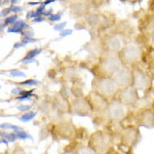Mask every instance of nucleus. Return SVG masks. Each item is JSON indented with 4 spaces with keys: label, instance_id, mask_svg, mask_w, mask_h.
Segmentation results:
<instances>
[{
    "label": "nucleus",
    "instance_id": "dca6fc26",
    "mask_svg": "<svg viewBox=\"0 0 154 154\" xmlns=\"http://www.w3.org/2000/svg\"><path fill=\"white\" fill-rule=\"evenodd\" d=\"M53 107L59 112H65V111H70V102L67 99L63 98L61 95L56 96L53 102Z\"/></svg>",
    "mask_w": 154,
    "mask_h": 154
},
{
    "label": "nucleus",
    "instance_id": "7c9ffc66",
    "mask_svg": "<svg viewBox=\"0 0 154 154\" xmlns=\"http://www.w3.org/2000/svg\"><path fill=\"white\" fill-rule=\"evenodd\" d=\"M119 1L123 2V3H130V4H136L138 2H141L142 0H119Z\"/></svg>",
    "mask_w": 154,
    "mask_h": 154
},
{
    "label": "nucleus",
    "instance_id": "1a4fd4ad",
    "mask_svg": "<svg viewBox=\"0 0 154 154\" xmlns=\"http://www.w3.org/2000/svg\"><path fill=\"white\" fill-rule=\"evenodd\" d=\"M116 95L118 100L125 106H135L140 100L139 91L131 85L122 89H118Z\"/></svg>",
    "mask_w": 154,
    "mask_h": 154
},
{
    "label": "nucleus",
    "instance_id": "412c9836",
    "mask_svg": "<svg viewBox=\"0 0 154 154\" xmlns=\"http://www.w3.org/2000/svg\"><path fill=\"white\" fill-rule=\"evenodd\" d=\"M88 1L91 4V8H100L105 4L109 3L110 0H88Z\"/></svg>",
    "mask_w": 154,
    "mask_h": 154
},
{
    "label": "nucleus",
    "instance_id": "a211bd4d",
    "mask_svg": "<svg viewBox=\"0 0 154 154\" xmlns=\"http://www.w3.org/2000/svg\"><path fill=\"white\" fill-rule=\"evenodd\" d=\"M30 28L29 25L26 23L25 21H21V20H18L14 25L7 27V32L8 33H20L25 31V30H28Z\"/></svg>",
    "mask_w": 154,
    "mask_h": 154
},
{
    "label": "nucleus",
    "instance_id": "f3484780",
    "mask_svg": "<svg viewBox=\"0 0 154 154\" xmlns=\"http://www.w3.org/2000/svg\"><path fill=\"white\" fill-rule=\"evenodd\" d=\"M137 131H138L134 128H130L125 131V133L123 134L122 137V141L125 142V144L131 146L136 142L137 139H138V133Z\"/></svg>",
    "mask_w": 154,
    "mask_h": 154
},
{
    "label": "nucleus",
    "instance_id": "c756f323",
    "mask_svg": "<svg viewBox=\"0 0 154 154\" xmlns=\"http://www.w3.org/2000/svg\"><path fill=\"white\" fill-rule=\"evenodd\" d=\"M36 41H37V39L35 38H24V37H22V40H21V42L24 45H26V44H28V43H31V42H36Z\"/></svg>",
    "mask_w": 154,
    "mask_h": 154
},
{
    "label": "nucleus",
    "instance_id": "bb28decb",
    "mask_svg": "<svg viewBox=\"0 0 154 154\" xmlns=\"http://www.w3.org/2000/svg\"><path fill=\"white\" fill-rule=\"evenodd\" d=\"M23 7H21V6H18V5H11V14H18L19 12H21V11H23Z\"/></svg>",
    "mask_w": 154,
    "mask_h": 154
},
{
    "label": "nucleus",
    "instance_id": "393cba45",
    "mask_svg": "<svg viewBox=\"0 0 154 154\" xmlns=\"http://www.w3.org/2000/svg\"><path fill=\"white\" fill-rule=\"evenodd\" d=\"M21 34L24 38H34V31H32V30H25Z\"/></svg>",
    "mask_w": 154,
    "mask_h": 154
},
{
    "label": "nucleus",
    "instance_id": "5701e85b",
    "mask_svg": "<svg viewBox=\"0 0 154 154\" xmlns=\"http://www.w3.org/2000/svg\"><path fill=\"white\" fill-rule=\"evenodd\" d=\"M76 30H86L88 29V25H86V23L84 22V20L82 21H78L77 23L75 24V27H74Z\"/></svg>",
    "mask_w": 154,
    "mask_h": 154
},
{
    "label": "nucleus",
    "instance_id": "f704fd0d",
    "mask_svg": "<svg viewBox=\"0 0 154 154\" xmlns=\"http://www.w3.org/2000/svg\"><path fill=\"white\" fill-rule=\"evenodd\" d=\"M37 83V81L35 80H27V81H23V82H21L20 84H22V85H31V84H36Z\"/></svg>",
    "mask_w": 154,
    "mask_h": 154
},
{
    "label": "nucleus",
    "instance_id": "f257e3e1",
    "mask_svg": "<svg viewBox=\"0 0 154 154\" xmlns=\"http://www.w3.org/2000/svg\"><path fill=\"white\" fill-rule=\"evenodd\" d=\"M122 66L118 54H103L100 56L99 61L93 66L91 71L96 76H109L112 77L116 71Z\"/></svg>",
    "mask_w": 154,
    "mask_h": 154
},
{
    "label": "nucleus",
    "instance_id": "2f4dec72",
    "mask_svg": "<svg viewBox=\"0 0 154 154\" xmlns=\"http://www.w3.org/2000/svg\"><path fill=\"white\" fill-rule=\"evenodd\" d=\"M11 73H14V74H11L12 76H25V74L23 73V72L19 71V70H11Z\"/></svg>",
    "mask_w": 154,
    "mask_h": 154
},
{
    "label": "nucleus",
    "instance_id": "4be33fe9",
    "mask_svg": "<svg viewBox=\"0 0 154 154\" xmlns=\"http://www.w3.org/2000/svg\"><path fill=\"white\" fill-rule=\"evenodd\" d=\"M64 12L63 11H59L57 14H53L48 18V21L51 22V23H58V22L61 21L62 19V16H63Z\"/></svg>",
    "mask_w": 154,
    "mask_h": 154
},
{
    "label": "nucleus",
    "instance_id": "7ed1b4c3",
    "mask_svg": "<svg viewBox=\"0 0 154 154\" xmlns=\"http://www.w3.org/2000/svg\"><path fill=\"white\" fill-rule=\"evenodd\" d=\"M118 32H108L100 38V48L103 54H117L122 48L126 41Z\"/></svg>",
    "mask_w": 154,
    "mask_h": 154
},
{
    "label": "nucleus",
    "instance_id": "72a5a7b5",
    "mask_svg": "<svg viewBox=\"0 0 154 154\" xmlns=\"http://www.w3.org/2000/svg\"><path fill=\"white\" fill-rule=\"evenodd\" d=\"M32 21L34 22V23H40V22H44V21H46V19L44 18V17H37V18L35 19H33Z\"/></svg>",
    "mask_w": 154,
    "mask_h": 154
},
{
    "label": "nucleus",
    "instance_id": "2eb2a0df",
    "mask_svg": "<svg viewBox=\"0 0 154 154\" xmlns=\"http://www.w3.org/2000/svg\"><path fill=\"white\" fill-rule=\"evenodd\" d=\"M101 19H102V12L94 11H91L86 14V16L84 17L83 20L86 23V25L91 28V30H98L99 27L101 25Z\"/></svg>",
    "mask_w": 154,
    "mask_h": 154
},
{
    "label": "nucleus",
    "instance_id": "9b49d317",
    "mask_svg": "<svg viewBox=\"0 0 154 154\" xmlns=\"http://www.w3.org/2000/svg\"><path fill=\"white\" fill-rule=\"evenodd\" d=\"M70 112L79 116H88L93 111L88 99L79 97V98H75L70 103Z\"/></svg>",
    "mask_w": 154,
    "mask_h": 154
},
{
    "label": "nucleus",
    "instance_id": "20e7f679",
    "mask_svg": "<svg viewBox=\"0 0 154 154\" xmlns=\"http://www.w3.org/2000/svg\"><path fill=\"white\" fill-rule=\"evenodd\" d=\"M93 91L107 100L113 99L118 91L112 77L109 76H96L93 80Z\"/></svg>",
    "mask_w": 154,
    "mask_h": 154
},
{
    "label": "nucleus",
    "instance_id": "f8f14e48",
    "mask_svg": "<svg viewBox=\"0 0 154 154\" xmlns=\"http://www.w3.org/2000/svg\"><path fill=\"white\" fill-rule=\"evenodd\" d=\"M88 100V103L91 105V111H105L107 104H108V100L104 97L100 96L99 94H97L96 91H91L89 93L88 97L86 98Z\"/></svg>",
    "mask_w": 154,
    "mask_h": 154
},
{
    "label": "nucleus",
    "instance_id": "39448f33",
    "mask_svg": "<svg viewBox=\"0 0 154 154\" xmlns=\"http://www.w3.org/2000/svg\"><path fill=\"white\" fill-rule=\"evenodd\" d=\"M131 73H133V82L131 86H134L137 91H146L150 84V77L148 76L147 72L141 68L139 65L131 66Z\"/></svg>",
    "mask_w": 154,
    "mask_h": 154
},
{
    "label": "nucleus",
    "instance_id": "4468645a",
    "mask_svg": "<svg viewBox=\"0 0 154 154\" xmlns=\"http://www.w3.org/2000/svg\"><path fill=\"white\" fill-rule=\"evenodd\" d=\"M139 125L148 128L154 126V109L144 108L139 112Z\"/></svg>",
    "mask_w": 154,
    "mask_h": 154
},
{
    "label": "nucleus",
    "instance_id": "473e14b6",
    "mask_svg": "<svg viewBox=\"0 0 154 154\" xmlns=\"http://www.w3.org/2000/svg\"><path fill=\"white\" fill-rule=\"evenodd\" d=\"M148 7H149V11H150L151 14H154V0H150V1H149Z\"/></svg>",
    "mask_w": 154,
    "mask_h": 154
},
{
    "label": "nucleus",
    "instance_id": "c9c22d12",
    "mask_svg": "<svg viewBox=\"0 0 154 154\" xmlns=\"http://www.w3.org/2000/svg\"><path fill=\"white\" fill-rule=\"evenodd\" d=\"M149 41H150V45L152 46V48H154V34L152 36L150 37V39H149Z\"/></svg>",
    "mask_w": 154,
    "mask_h": 154
},
{
    "label": "nucleus",
    "instance_id": "b1692460",
    "mask_svg": "<svg viewBox=\"0 0 154 154\" xmlns=\"http://www.w3.org/2000/svg\"><path fill=\"white\" fill-rule=\"evenodd\" d=\"M9 14H11V6H7V7H4L0 11V19L2 18H6Z\"/></svg>",
    "mask_w": 154,
    "mask_h": 154
},
{
    "label": "nucleus",
    "instance_id": "ddd939ff",
    "mask_svg": "<svg viewBox=\"0 0 154 154\" xmlns=\"http://www.w3.org/2000/svg\"><path fill=\"white\" fill-rule=\"evenodd\" d=\"M139 28L145 38L150 39V37L154 34V14H150L142 19L139 25Z\"/></svg>",
    "mask_w": 154,
    "mask_h": 154
},
{
    "label": "nucleus",
    "instance_id": "c85d7f7f",
    "mask_svg": "<svg viewBox=\"0 0 154 154\" xmlns=\"http://www.w3.org/2000/svg\"><path fill=\"white\" fill-rule=\"evenodd\" d=\"M66 25H67L66 22H63V23H59V24L54 25V29L56 30V31H62V30H63L66 27Z\"/></svg>",
    "mask_w": 154,
    "mask_h": 154
},
{
    "label": "nucleus",
    "instance_id": "a878e982",
    "mask_svg": "<svg viewBox=\"0 0 154 154\" xmlns=\"http://www.w3.org/2000/svg\"><path fill=\"white\" fill-rule=\"evenodd\" d=\"M77 154H94L93 153V150L91 148H88V147H82L78 150Z\"/></svg>",
    "mask_w": 154,
    "mask_h": 154
},
{
    "label": "nucleus",
    "instance_id": "e433bc0d",
    "mask_svg": "<svg viewBox=\"0 0 154 154\" xmlns=\"http://www.w3.org/2000/svg\"><path fill=\"white\" fill-rule=\"evenodd\" d=\"M54 1H57V0H46V1H44V2H42V4L43 5H48V4H49V3H51V2H54Z\"/></svg>",
    "mask_w": 154,
    "mask_h": 154
},
{
    "label": "nucleus",
    "instance_id": "0eeeda50",
    "mask_svg": "<svg viewBox=\"0 0 154 154\" xmlns=\"http://www.w3.org/2000/svg\"><path fill=\"white\" fill-rule=\"evenodd\" d=\"M105 112L112 121H120L125 115V105L118 99H112L107 104Z\"/></svg>",
    "mask_w": 154,
    "mask_h": 154
},
{
    "label": "nucleus",
    "instance_id": "6e6552de",
    "mask_svg": "<svg viewBox=\"0 0 154 154\" xmlns=\"http://www.w3.org/2000/svg\"><path fill=\"white\" fill-rule=\"evenodd\" d=\"M114 82L118 89H122L131 85L133 82V73L131 68L128 66H121L112 76Z\"/></svg>",
    "mask_w": 154,
    "mask_h": 154
},
{
    "label": "nucleus",
    "instance_id": "6ab92c4d",
    "mask_svg": "<svg viewBox=\"0 0 154 154\" xmlns=\"http://www.w3.org/2000/svg\"><path fill=\"white\" fill-rule=\"evenodd\" d=\"M41 51H42L41 48H37L29 49V51L24 54L21 62H24V63H32V62H34V59H35Z\"/></svg>",
    "mask_w": 154,
    "mask_h": 154
},
{
    "label": "nucleus",
    "instance_id": "f03ea898",
    "mask_svg": "<svg viewBox=\"0 0 154 154\" xmlns=\"http://www.w3.org/2000/svg\"><path fill=\"white\" fill-rule=\"evenodd\" d=\"M117 54L122 66L131 67L139 65V63L142 61L143 48L139 42L126 41Z\"/></svg>",
    "mask_w": 154,
    "mask_h": 154
},
{
    "label": "nucleus",
    "instance_id": "423d86ee",
    "mask_svg": "<svg viewBox=\"0 0 154 154\" xmlns=\"http://www.w3.org/2000/svg\"><path fill=\"white\" fill-rule=\"evenodd\" d=\"M109 146H110V138L107 134H104L102 131L95 133L89 140V147L97 154L105 153Z\"/></svg>",
    "mask_w": 154,
    "mask_h": 154
},
{
    "label": "nucleus",
    "instance_id": "4c0bfd02",
    "mask_svg": "<svg viewBox=\"0 0 154 154\" xmlns=\"http://www.w3.org/2000/svg\"><path fill=\"white\" fill-rule=\"evenodd\" d=\"M19 2V0H11V5H17V3Z\"/></svg>",
    "mask_w": 154,
    "mask_h": 154
},
{
    "label": "nucleus",
    "instance_id": "9d476101",
    "mask_svg": "<svg viewBox=\"0 0 154 154\" xmlns=\"http://www.w3.org/2000/svg\"><path fill=\"white\" fill-rule=\"evenodd\" d=\"M91 4L88 0H72L69 3V11L71 16L75 19H82L86 16L88 11H91Z\"/></svg>",
    "mask_w": 154,
    "mask_h": 154
},
{
    "label": "nucleus",
    "instance_id": "aec40b11",
    "mask_svg": "<svg viewBox=\"0 0 154 154\" xmlns=\"http://www.w3.org/2000/svg\"><path fill=\"white\" fill-rule=\"evenodd\" d=\"M19 20V16L17 14H12L11 16H7L6 18H4V22H3V25L5 27H9L11 25H14L16 23L17 21Z\"/></svg>",
    "mask_w": 154,
    "mask_h": 154
},
{
    "label": "nucleus",
    "instance_id": "cd10ccee",
    "mask_svg": "<svg viewBox=\"0 0 154 154\" xmlns=\"http://www.w3.org/2000/svg\"><path fill=\"white\" fill-rule=\"evenodd\" d=\"M72 32H73V30L71 29H63L62 31H60V36L61 37H65V36H69L72 34Z\"/></svg>",
    "mask_w": 154,
    "mask_h": 154
}]
</instances>
